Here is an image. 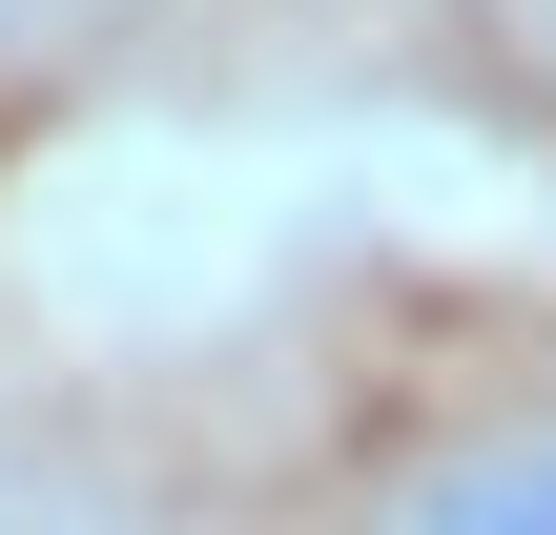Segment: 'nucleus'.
<instances>
[{
    "mask_svg": "<svg viewBox=\"0 0 556 535\" xmlns=\"http://www.w3.org/2000/svg\"><path fill=\"white\" fill-rule=\"evenodd\" d=\"M371 535H556V433H475V454H433Z\"/></svg>",
    "mask_w": 556,
    "mask_h": 535,
    "instance_id": "f257e3e1",
    "label": "nucleus"
},
{
    "mask_svg": "<svg viewBox=\"0 0 556 535\" xmlns=\"http://www.w3.org/2000/svg\"><path fill=\"white\" fill-rule=\"evenodd\" d=\"M21 21H62V0H21Z\"/></svg>",
    "mask_w": 556,
    "mask_h": 535,
    "instance_id": "f03ea898",
    "label": "nucleus"
}]
</instances>
